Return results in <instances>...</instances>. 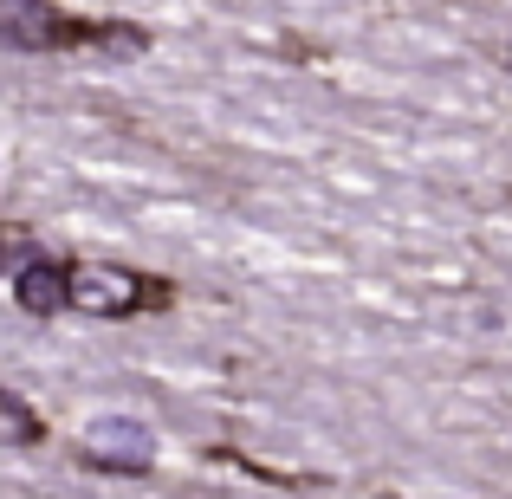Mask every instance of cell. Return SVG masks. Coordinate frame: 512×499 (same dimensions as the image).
Returning a JSON list of instances; mask_svg holds the SVG:
<instances>
[{"instance_id": "3", "label": "cell", "mask_w": 512, "mask_h": 499, "mask_svg": "<svg viewBox=\"0 0 512 499\" xmlns=\"http://www.w3.org/2000/svg\"><path fill=\"white\" fill-rule=\"evenodd\" d=\"M85 454L91 461H111V467H150L156 441L143 422H130V415H104V422L85 428Z\"/></svg>"}, {"instance_id": "6", "label": "cell", "mask_w": 512, "mask_h": 499, "mask_svg": "<svg viewBox=\"0 0 512 499\" xmlns=\"http://www.w3.org/2000/svg\"><path fill=\"white\" fill-rule=\"evenodd\" d=\"M506 72H512V39H506Z\"/></svg>"}, {"instance_id": "2", "label": "cell", "mask_w": 512, "mask_h": 499, "mask_svg": "<svg viewBox=\"0 0 512 499\" xmlns=\"http://www.w3.org/2000/svg\"><path fill=\"white\" fill-rule=\"evenodd\" d=\"M72 39V26L46 7V0H0V46H20V52H46Z\"/></svg>"}, {"instance_id": "5", "label": "cell", "mask_w": 512, "mask_h": 499, "mask_svg": "<svg viewBox=\"0 0 512 499\" xmlns=\"http://www.w3.org/2000/svg\"><path fill=\"white\" fill-rule=\"evenodd\" d=\"M39 428H33V415H20V409H0V441H33Z\"/></svg>"}, {"instance_id": "1", "label": "cell", "mask_w": 512, "mask_h": 499, "mask_svg": "<svg viewBox=\"0 0 512 499\" xmlns=\"http://www.w3.org/2000/svg\"><path fill=\"white\" fill-rule=\"evenodd\" d=\"M65 305L117 318V312H137L143 305V286H137V273H124V266H72V273H65Z\"/></svg>"}, {"instance_id": "4", "label": "cell", "mask_w": 512, "mask_h": 499, "mask_svg": "<svg viewBox=\"0 0 512 499\" xmlns=\"http://www.w3.org/2000/svg\"><path fill=\"white\" fill-rule=\"evenodd\" d=\"M13 299L26 305V312H59L65 305V273L59 266H46V260H33V266H20V273H13Z\"/></svg>"}]
</instances>
